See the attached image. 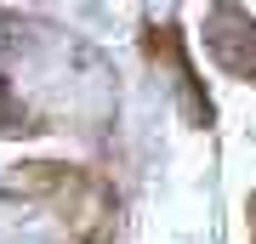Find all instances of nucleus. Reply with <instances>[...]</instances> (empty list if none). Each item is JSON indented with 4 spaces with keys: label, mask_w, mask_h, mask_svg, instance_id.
Segmentation results:
<instances>
[{
    "label": "nucleus",
    "mask_w": 256,
    "mask_h": 244,
    "mask_svg": "<svg viewBox=\"0 0 256 244\" xmlns=\"http://www.w3.org/2000/svg\"><path fill=\"white\" fill-rule=\"evenodd\" d=\"M205 51L234 80H256V17L245 6H210L205 11Z\"/></svg>",
    "instance_id": "obj_1"
},
{
    "label": "nucleus",
    "mask_w": 256,
    "mask_h": 244,
    "mask_svg": "<svg viewBox=\"0 0 256 244\" xmlns=\"http://www.w3.org/2000/svg\"><path fill=\"white\" fill-rule=\"evenodd\" d=\"M148 51L171 63L176 91H182V102H188V119H194V125H210V119H216V108H210V97L200 91V74H194V63H188V51H182V40H176L171 23H165V28H148Z\"/></svg>",
    "instance_id": "obj_2"
},
{
    "label": "nucleus",
    "mask_w": 256,
    "mask_h": 244,
    "mask_svg": "<svg viewBox=\"0 0 256 244\" xmlns=\"http://www.w3.org/2000/svg\"><path fill=\"white\" fill-rule=\"evenodd\" d=\"M28 131H40V125H34V114H28L18 97H12L6 74H0V136H28Z\"/></svg>",
    "instance_id": "obj_3"
},
{
    "label": "nucleus",
    "mask_w": 256,
    "mask_h": 244,
    "mask_svg": "<svg viewBox=\"0 0 256 244\" xmlns=\"http://www.w3.org/2000/svg\"><path fill=\"white\" fill-rule=\"evenodd\" d=\"M245 216H250V244H256V193H250V205H245Z\"/></svg>",
    "instance_id": "obj_4"
}]
</instances>
